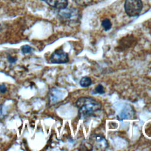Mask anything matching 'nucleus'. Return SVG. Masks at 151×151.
Returning <instances> with one entry per match:
<instances>
[{
  "instance_id": "20e7f679",
  "label": "nucleus",
  "mask_w": 151,
  "mask_h": 151,
  "mask_svg": "<svg viewBox=\"0 0 151 151\" xmlns=\"http://www.w3.org/2000/svg\"><path fill=\"white\" fill-rule=\"evenodd\" d=\"M59 15L64 20L76 21L78 18V11L75 8H63L60 9Z\"/></svg>"
},
{
  "instance_id": "1a4fd4ad",
  "label": "nucleus",
  "mask_w": 151,
  "mask_h": 151,
  "mask_svg": "<svg viewBox=\"0 0 151 151\" xmlns=\"http://www.w3.org/2000/svg\"><path fill=\"white\" fill-rule=\"evenodd\" d=\"M74 1L80 6H87L91 4L92 0H74Z\"/></svg>"
},
{
  "instance_id": "f257e3e1",
  "label": "nucleus",
  "mask_w": 151,
  "mask_h": 151,
  "mask_svg": "<svg viewBox=\"0 0 151 151\" xmlns=\"http://www.w3.org/2000/svg\"><path fill=\"white\" fill-rule=\"evenodd\" d=\"M76 105L78 112L82 117H88L98 112L101 109V105L94 98L91 97H82L79 98Z\"/></svg>"
},
{
  "instance_id": "f8f14e48",
  "label": "nucleus",
  "mask_w": 151,
  "mask_h": 151,
  "mask_svg": "<svg viewBox=\"0 0 151 151\" xmlns=\"http://www.w3.org/2000/svg\"><path fill=\"white\" fill-rule=\"evenodd\" d=\"M6 90H7V88L5 84H0V92L1 93H5L6 91Z\"/></svg>"
},
{
  "instance_id": "6e6552de",
  "label": "nucleus",
  "mask_w": 151,
  "mask_h": 151,
  "mask_svg": "<svg viewBox=\"0 0 151 151\" xmlns=\"http://www.w3.org/2000/svg\"><path fill=\"white\" fill-rule=\"evenodd\" d=\"M94 93L98 94H104L105 93V90L104 87L102 84H98L94 88Z\"/></svg>"
},
{
  "instance_id": "423d86ee",
  "label": "nucleus",
  "mask_w": 151,
  "mask_h": 151,
  "mask_svg": "<svg viewBox=\"0 0 151 151\" xmlns=\"http://www.w3.org/2000/svg\"><path fill=\"white\" fill-rule=\"evenodd\" d=\"M92 83L91 79L88 77H83L80 81V84L81 87H87L90 86Z\"/></svg>"
},
{
  "instance_id": "9b49d317",
  "label": "nucleus",
  "mask_w": 151,
  "mask_h": 151,
  "mask_svg": "<svg viewBox=\"0 0 151 151\" xmlns=\"http://www.w3.org/2000/svg\"><path fill=\"white\" fill-rule=\"evenodd\" d=\"M8 60L10 63H14L17 61V58L16 57H13V56H8Z\"/></svg>"
},
{
  "instance_id": "f03ea898",
  "label": "nucleus",
  "mask_w": 151,
  "mask_h": 151,
  "mask_svg": "<svg viewBox=\"0 0 151 151\" xmlns=\"http://www.w3.org/2000/svg\"><path fill=\"white\" fill-rule=\"evenodd\" d=\"M143 7L141 0H126L124 10L130 17H136L139 15Z\"/></svg>"
},
{
  "instance_id": "0eeeda50",
  "label": "nucleus",
  "mask_w": 151,
  "mask_h": 151,
  "mask_svg": "<svg viewBox=\"0 0 151 151\" xmlns=\"http://www.w3.org/2000/svg\"><path fill=\"white\" fill-rule=\"evenodd\" d=\"M101 25L105 31L109 30L111 27V21L109 19H104L101 22Z\"/></svg>"
},
{
  "instance_id": "9d476101",
  "label": "nucleus",
  "mask_w": 151,
  "mask_h": 151,
  "mask_svg": "<svg viewBox=\"0 0 151 151\" xmlns=\"http://www.w3.org/2000/svg\"><path fill=\"white\" fill-rule=\"evenodd\" d=\"M21 51L24 54H27L31 52V51L32 50V48L31 47H30L28 45H24L21 47Z\"/></svg>"
},
{
  "instance_id": "39448f33",
  "label": "nucleus",
  "mask_w": 151,
  "mask_h": 151,
  "mask_svg": "<svg viewBox=\"0 0 151 151\" xmlns=\"http://www.w3.org/2000/svg\"><path fill=\"white\" fill-rule=\"evenodd\" d=\"M46 4H47L50 6L61 9L67 7L68 5L67 0H42Z\"/></svg>"
},
{
  "instance_id": "7ed1b4c3",
  "label": "nucleus",
  "mask_w": 151,
  "mask_h": 151,
  "mask_svg": "<svg viewBox=\"0 0 151 151\" xmlns=\"http://www.w3.org/2000/svg\"><path fill=\"white\" fill-rule=\"evenodd\" d=\"M50 63L64 64L69 61L68 53L65 52L61 48L55 50L50 55L49 58Z\"/></svg>"
}]
</instances>
